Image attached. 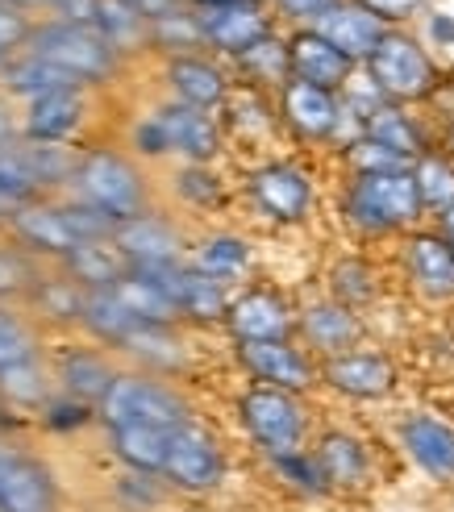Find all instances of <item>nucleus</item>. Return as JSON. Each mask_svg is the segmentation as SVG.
<instances>
[{
	"instance_id": "obj_6",
	"label": "nucleus",
	"mask_w": 454,
	"mask_h": 512,
	"mask_svg": "<svg viewBox=\"0 0 454 512\" xmlns=\"http://www.w3.org/2000/svg\"><path fill=\"white\" fill-rule=\"evenodd\" d=\"M34 55H42L46 63L63 67L67 75H75L84 88H100V84H113L117 71H121V55L100 38L92 25H80V21H38L34 34H30V46Z\"/></svg>"
},
{
	"instance_id": "obj_31",
	"label": "nucleus",
	"mask_w": 454,
	"mask_h": 512,
	"mask_svg": "<svg viewBox=\"0 0 454 512\" xmlns=\"http://www.w3.org/2000/svg\"><path fill=\"white\" fill-rule=\"evenodd\" d=\"M238 67L242 80L238 84H250L259 92H275L280 96L288 84H292V46H288V34H267L263 42H255L250 50H242L238 59H230Z\"/></svg>"
},
{
	"instance_id": "obj_59",
	"label": "nucleus",
	"mask_w": 454,
	"mask_h": 512,
	"mask_svg": "<svg viewBox=\"0 0 454 512\" xmlns=\"http://www.w3.org/2000/svg\"><path fill=\"white\" fill-rule=\"evenodd\" d=\"M442 150H446V155L454 159V117L446 121V134H442Z\"/></svg>"
},
{
	"instance_id": "obj_47",
	"label": "nucleus",
	"mask_w": 454,
	"mask_h": 512,
	"mask_svg": "<svg viewBox=\"0 0 454 512\" xmlns=\"http://www.w3.org/2000/svg\"><path fill=\"white\" fill-rule=\"evenodd\" d=\"M375 267L371 263H363V259H342L334 271H330V296L334 300H342V304H350V309H363V304H371L375 300Z\"/></svg>"
},
{
	"instance_id": "obj_27",
	"label": "nucleus",
	"mask_w": 454,
	"mask_h": 512,
	"mask_svg": "<svg viewBox=\"0 0 454 512\" xmlns=\"http://www.w3.org/2000/svg\"><path fill=\"white\" fill-rule=\"evenodd\" d=\"M313 30H317L325 42H330V46H338L355 67H363V63L375 55V46L384 42L388 25L375 17V13H367L359 0H338V5L313 25Z\"/></svg>"
},
{
	"instance_id": "obj_55",
	"label": "nucleus",
	"mask_w": 454,
	"mask_h": 512,
	"mask_svg": "<svg viewBox=\"0 0 454 512\" xmlns=\"http://www.w3.org/2000/svg\"><path fill=\"white\" fill-rule=\"evenodd\" d=\"M21 142V113L13 109V96L0 92V150Z\"/></svg>"
},
{
	"instance_id": "obj_23",
	"label": "nucleus",
	"mask_w": 454,
	"mask_h": 512,
	"mask_svg": "<svg viewBox=\"0 0 454 512\" xmlns=\"http://www.w3.org/2000/svg\"><path fill=\"white\" fill-rule=\"evenodd\" d=\"M167 288L175 296V309H180V321L192 325H225V313H230L234 292L209 279L205 271H196L192 263H175V267H155Z\"/></svg>"
},
{
	"instance_id": "obj_12",
	"label": "nucleus",
	"mask_w": 454,
	"mask_h": 512,
	"mask_svg": "<svg viewBox=\"0 0 454 512\" xmlns=\"http://www.w3.org/2000/svg\"><path fill=\"white\" fill-rule=\"evenodd\" d=\"M113 242L130 259V267H142V271L188 263V250H192V238L184 234V225L159 209H150L134 221H121L113 229Z\"/></svg>"
},
{
	"instance_id": "obj_45",
	"label": "nucleus",
	"mask_w": 454,
	"mask_h": 512,
	"mask_svg": "<svg viewBox=\"0 0 454 512\" xmlns=\"http://www.w3.org/2000/svg\"><path fill=\"white\" fill-rule=\"evenodd\" d=\"M150 50H159L163 59L200 55V50H205V34H200V21H196L192 5H184L180 13H171V17L150 25Z\"/></svg>"
},
{
	"instance_id": "obj_33",
	"label": "nucleus",
	"mask_w": 454,
	"mask_h": 512,
	"mask_svg": "<svg viewBox=\"0 0 454 512\" xmlns=\"http://www.w3.org/2000/svg\"><path fill=\"white\" fill-rule=\"evenodd\" d=\"M113 296H117L142 325H175V321H180L175 296H171L167 279H163L159 271H142V267H134V271L113 288Z\"/></svg>"
},
{
	"instance_id": "obj_24",
	"label": "nucleus",
	"mask_w": 454,
	"mask_h": 512,
	"mask_svg": "<svg viewBox=\"0 0 454 512\" xmlns=\"http://www.w3.org/2000/svg\"><path fill=\"white\" fill-rule=\"evenodd\" d=\"M313 458H317L325 483H330V492H363L375 479V463H371L367 442L355 438V433H346V429H325L313 442Z\"/></svg>"
},
{
	"instance_id": "obj_10",
	"label": "nucleus",
	"mask_w": 454,
	"mask_h": 512,
	"mask_svg": "<svg viewBox=\"0 0 454 512\" xmlns=\"http://www.w3.org/2000/svg\"><path fill=\"white\" fill-rule=\"evenodd\" d=\"M238 367L267 388H284L305 396L321 383V358L296 338L284 342H234Z\"/></svg>"
},
{
	"instance_id": "obj_42",
	"label": "nucleus",
	"mask_w": 454,
	"mask_h": 512,
	"mask_svg": "<svg viewBox=\"0 0 454 512\" xmlns=\"http://www.w3.org/2000/svg\"><path fill=\"white\" fill-rule=\"evenodd\" d=\"M42 358V334L34 317L17 313V304H0V371Z\"/></svg>"
},
{
	"instance_id": "obj_1",
	"label": "nucleus",
	"mask_w": 454,
	"mask_h": 512,
	"mask_svg": "<svg viewBox=\"0 0 454 512\" xmlns=\"http://www.w3.org/2000/svg\"><path fill=\"white\" fill-rule=\"evenodd\" d=\"M63 196L84 200L88 209H96L100 217H109L113 225L134 221V217L155 209V184H150L142 159L125 155V150H113V146L80 150L71 188Z\"/></svg>"
},
{
	"instance_id": "obj_48",
	"label": "nucleus",
	"mask_w": 454,
	"mask_h": 512,
	"mask_svg": "<svg viewBox=\"0 0 454 512\" xmlns=\"http://www.w3.org/2000/svg\"><path fill=\"white\" fill-rule=\"evenodd\" d=\"M267 467L280 475L292 492H300V496H330V483H325V475L317 467L313 446L296 450V454H284V458H267Z\"/></svg>"
},
{
	"instance_id": "obj_14",
	"label": "nucleus",
	"mask_w": 454,
	"mask_h": 512,
	"mask_svg": "<svg viewBox=\"0 0 454 512\" xmlns=\"http://www.w3.org/2000/svg\"><path fill=\"white\" fill-rule=\"evenodd\" d=\"M159 121V134L167 146V159L175 163H213L225 146V130L217 113H200L192 105H180V100H163V105L150 109Z\"/></svg>"
},
{
	"instance_id": "obj_44",
	"label": "nucleus",
	"mask_w": 454,
	"mask_h": 512,
	"mask_svg": "<svg viewBox=\"0 0 454 512\" xmlns=\"http://www.w3.org/2000/svg\"><path fill=\"white\" fill-rule=\"evenodd\" d=\"M171 188L180 196V204H188L196 213H213L225 204V184L209 163H180L171 171Z\"/></svg>"
},
{
	"instance_id": "obj_61",
	"label": "nucleus",
	"mask_w": 454,
	"mask_h": 512,
	"mask_svg": "<svg viewBox=\"0 0 454 512\" xmlns=\"http://www.w3.org/2000/svg\"><path fill=\"white\" fill-rule=\"evenodd\" d=\"M9 213H13V209H9L5 200H0V234H5V229H9Z\"/></svg>"
},
{
	"instance_id": "obj_37",
	"label": "nucleus",
	"mask_w": 454,
	"mask_h": 512,
	"mask_svg": "<svg viewBox=\"0 0 454 512\" xmlns=\"http://www.w3.org/2000/svg\"><path fill=\"white\" fill-rule=\"evenodd\" d=\"M225 125L238 138H267L280 130V100H271V92H259L250 84H234L230 100H225Z\"/></svg>"
},
{
	"instance_id": "obj_39",
	"label": "nucleus",
	"mask_w": 454,
	"mask_h": 512,
	"mask_svg": "<svg viewBox=\"0 0 454 512\" xmlns=\"http://www.w3.org/2000/svg\"><path fill=\"white\" fill-rule=\"evenodd\" d=\"M142 321L125 309V304L113 296V288L109 292H88V304H84V321H80V329L96 342V346H109V350H117L125 338L134 334Z\"/></svg>"
},
{
	"instance_id": "obj_57",
	"label": "nucleus",
	"mask_w": 454,
	"mask_h": 512,
	"mask_svg": "<svg viewBox=\"0 0 454 512\" xmlns=\"http://www.w3.org/2000/svg\"><path fill=\"white\" fill-rule=\"evenodd\" d=\"M130 5H134L150 25H155V21L171 17V13H180V9L188 5V0H130Z\"/></svg>"
},
{
	"instance_id": "obj_16",
	"label": "nucleus",
	"mask_w": 454,
	"mask_h": 512,
	"mask_svg": "<svg viewBox=\"0 0 454 512\" xmlns=\"http://www.w3.org/2000/svg\"><path fill=\"white\" fill-rule=\"evenodd\" d=\"M0 512H59V483L38 454L0 446Z\"/></svg>"
},
{
	"instance_id": "obj_41",
	"label": "nucleus",
	"mask_w": 454,
	"mask_h": 512,
	"mask_svg": "<svg viewBox=\"0 0 454 512\" xmlns=\"http://www.w3.org/2000/svg\"><path fill=\"white\" fill-rule=\"evenodd\" d=\"M55 392H59V388H55V371H50L42 358L0 371V400H5V404H17V408H46V400L55 396Z\"/></svg>"
},
{
	"instance_id": "obj_54",
	"label": "nucleus",
	"mask_w": 454,
	"mask_h": 512,
	"mask_svg": "<svg viewBox=\"0 0 454 512\" xmlns=\"http://www.w3.org/2000/svg\"><path fill=\"white\" fill-rule=\"evenodd\" d=\"M271 5H275V17L288 21L292 30H313L338 0H271Z\"/></svg>"
},
{
	"instance_id": "obj_29",
	"label": "nucleus",
	"mask_w": 454,
	"mask_h": 512,
	"mask_svg": "<svg viewBox=\"0 0 454 512\" xmlns=\"http://www.w3.org/2000/svg\"><path fill=\"white\" fill-rule=\"evenodd\" d=\"M84 304H88V288L80 284L75 275H67L59 263H46L38 288L25 300V309L34 313V321H46V325H59V329H80L84 321Z\"/></svg>"
},
{
	"instance_id": "obj_35",
	"label": "nucleus",
	"mask_w": 454,
	"mask_h": 512,
	"mask_svg": "<svg viewBox=\"0 0 454 512\" xmlns=\"http://www.w3.org/2000/svg\"><path fill=\"white\" fill-rule=\"evenodd\" d=\"M363 138H371V142H380V146L396 150V155H400V159H409V163H417L425 150H430V138H425L421 121H417L405 105H392V100H388L384 109H375V113L367 117Z\"/></svg>"
},
{
	"instance_id": "obj_15",
	"label": "nucleus",
	"mask_w": 454,
	"mask_h": 512,
	"mask_svg": "<svg viewBox=\"0 0 454 512\" xmlns=\"http://www.w3.org/2000/svg\"><path fill=\"white\" fill-rule=\"evenodd\" d=\"M163 84H167L171 100L192 105L200 113H221L225 100H230V92H234L230 71H225V63L217 55H209V50L163 59Z\"/></svg>"
},
{
	"instance_id": "obj_38",
	"label": "nucleus",
	"mask_w": 454,
	"mask_h": 512,
	"mask_svg": "<svg viewBox=\"0 0 454 512\" xmlns=\"http://www.w3.org/2000/svg\"><path fill=\"white\" fill-rule=\"evenodd\" d=\"M92 30L105 38L117 55H134V50H150V21L130 5V0H100Z\"/></svg>"
},
{
	"instance_id": "obj_19",
	"label": "nucleus",
	"mask_w": 454,
	"mask_h": 512,
	"mask_svg": "<svg viewBox=\"0 0 454 512\" xmlns=\"http://www.w3.org/2000/svg\"><path fill=\"white\" fill-rule=\"evenodd\" d=\"M275 100H280V121L288 125L292 138L313 142V146H321V142L334 146L338 121H342V96L338 92L305 84V80H292Z\"/></svg>"
},
{
	"instance_id": "obj_3",
	"label": "nucleus",
	"mask_w": 454,
	"mask_h": 512,
	"mask_svg": "<svg viewBox=\"0 0 454 512\" xmlns=\"http://www.w3.org/2000/svg\"><path fill=\"white\" fill-rule=\"evenodd\" d=\"M363 67L392 105H421V100L438 96V88L446 84L438 55L413 30H388Z\"/></svg>"
},
{
	"instance_id": "obj_11",
	"label": "nucleus",
	"mask_w": 454,
	"mask_h": 512,
	"mask_svg": "<svg viewBox=\"0 0 454 512\" xmlns=\"http://www.w3.org/2000/svg\"><path fill=\"white\" fill-rule=\"evenodd\" d=\"M5 234L13 242H21L42 263H63L67 254L84 242L80 234H75L63 196H42V200H30V204H17V209L9 213Z\"/></svg>"
},
{
	"instance_id": "obj_17",
	"label": "nucleus",
	"mask_w": 454,
	"mask_h": 512,
	"mask_svg": "<svg viewBox=\"0 0 454 512\" xmlns=\"http://www.w3.org/2000/svg\"><path fill=\"white\" fill-rule=\"evenodd\" d=\"M321 383L346 400H388L396 392V367L384 350H346L321 363Z\"/></svg>"
},
{
	"instance_id": "obj_21",
	"label": "nucleus",
	"mask_w": 454,
	"mask_h": 512,
	"mask_svg": "<svg viewBox=\"0 0 454 512\" xmlns=\"http://www.w3.org/2000/svg\"><path fill=\"white\" fill-rule=\"evenodd\" d=\"M296 338L305 342L321 363L334 354H346L363 342V321H359V309H350V304L325 296V300H313L300 309L296 317Z\"/></svg>"
},
{
	"instance_id": "obj_5",
	"label": "nucleus",
	"mask_w": 454,
	"mask_h": 512,
	"mask_svg": "<svg viewBox=\"0 0 454 512\" xmlns=\"http://www.w3.org/2000/svg\"><path fill=\"white\" fill-rule=\"evenodd\" d=\"M192 417V408L184 400L180 388H171L163 375L150 371H121L113 379L109 396L100 400L96 421L105 429H121V425H155V429H175Z\"/></svg>"
},
{
	"instance_id": "obj_62",
	"label": "nucleus",
	"mask_w": 454,
	"mask_h": 512,
	"mask_svg": "<svg viewBox=\"0 0 454 512\" xmlns=\"http://www.w3.org/2000/svg\"><path fill=\"white\" fill-rule=\"evenodd\" d=\"M188 5H192V0H188Z\"/></svg>"
},
{
	"instance_id": "obj_60",
	"label": "nucleus",
	"mask_w": 454,
	"mask_h": 512,
	"mask_svg": "<svg viewBox=\"0 0 454 512\" xmlns=\"http://www.w3.org/2000/svg\"><path fill=\"white\" fill-rule=\"evenodd\" d=\"M9 5H17V9L30 13V9H46V0H9Z\"/></svg>"
},
{
	"instance_id": "obj_13",
	"label": "nucleus",
	"mask_w": 454,
	"mask_h": 512,
	"mask_svg": "<svg viewBox=\"0 0 454 512\" xmlns=\"http://www.w3.org/2000/svg\"><path fill=\"white\" fill-rule=\"evenodd\" d=\"M296 317L300 309L280 288H238L225 313V329L234 342H284L296 338Z\"/></svg>"
},
{
	"instance_id": "obj_18",
	"label": "nucleus",
	"mask_w": 454,
	"mask_h": 512,
	"mask_svg": "<svg viewBox=\"0 0 454 512\" xmlns=\"http://www.w3.org/2000/svg\"><path fill=\"white\" fill-rule=\"evenodd\" d=\"M396 442L409 463L434 483H454V425L434 413H405L396 421Z\"/></svg>"
},
{
	"instance_id": "obj_52",
	"label": "nucleus",
	"mask_w": 454,
	"mask_h": 512,
	"mask_svg": "<svg viewBox=\"0 0 454 512\" xmlns=\"http://www.w3.org/2000/svg\"><path fill=\"white\" fill-rule=\"evenodd\" d=\"M30 34H34V21L25 9L9 5V0H0V50H9V55H21L25 46H30Z\"/></svg>"
},
{
	"instance_id": "obj_34",
	"label": "nucleus",
	"mask_w": 454,
	"mask_h": 512,
	"mask_svg": "<svg viewBox=\"0 0 454 512\" xmlns=\"http://www.w3.org/2000/svg\"><path fill=\"white\" fill-rule=\"evenodd\" d=\"M63 88H84L75 75H67L63 67L46 63L42 55H34V50H21V55L5 67V75H0V92H9L13 100H38V96H50V92H63Z\"/></svg>"
},
{
	"instance_id": "obj_43",
	"label": "nucleus",
	"mask_w": 454,
	"mask_h": 512,
	"mask_svg": "<svg viewBox=\"0 0 454 512\" xmlns=\"http://www.w3.org/2000/svg\"><path fill=\"white\" fill-rule=\"evenodd\" d=\"M413 179H417V192H421L430 217L454 209V159L446 150H425L413 163Z\"/></svg>"
},
{
	"instance_id": "obj_2",
	"label": "nucleus",
	"mask_w": 454,
	"mask_h": 512,
	"mask_svg": "<svg viewBox=\"0 0 454 512\" xmlns=\"http://www.w3.org/2000/svg\"><path fill=\"white\" fill-rule=\"evenodd\" d=\"M342 217L363 238H384V234H413L430 213H425V200L417 192L413 167H400V171L350 175L342 188Z\"/></svg>"
},
{
	"instance_id": "obj_36",
	"label": "nucleus",
	"mask_w": 454,
	"mask_h": 512,
	"mask_svg": "<svg viewBox=\"0 0 454 512\" xmlns=\"http://www.w3.org/2000/svg\"><path fill=\"white\" fill-rule=\"evenodd\" d=\"M167 438H171V429H155V425H121V429H109V446L117 454V463L125 471H142V475H163Z\"/></svg>"
},
{
	"instance_id": "obj_7",
	"label": "nucleus",
	"mask_w": 454,
	"mask_h": 512,
	"mask_svg": "<svg viewBox=\"0 0 454 512\" xmlns=\"http://www.w3.org/2000/svg\"><path fill=\"white\" fill-rule=\"evenodd\" d=\"M221 479H225V450L217 433L196 417L175 425L167 438V463H163L167 488L184 496H209L221 488Z\"/></svg>"
},
{
	"instance_id": "obj_53",
	"label": "nucleus",
	"mask_w": 454,
	"mask_h": 512,
	"mask_svg": "<svg viewBox=\"0 0 454 512\" xmlns=\"http://www.w3.org/2000/svg\"><path fill=\"white\" fill-rule=\"evenodd\" d=\"M359 5L380 17L388 30H409V21H421V13L430 9V0H359Z\"/></svg>"
},
{
	"instance_id": "obj_25",
	"label": "nucleus",
	"mask_w": 454,
	"mask_h": 512,
	"mask_svg": "<svg viewBox=\"0 0 454 512\" xmlns=\"http://www.w3.org/2000/svg\"><path fill=\"white\" fill-rule=\"evenodd\" d=\"M188 263L196 271H205L209 279H217V284H225L230 292H238L246 288L250 271H255V246H250V238L234 234V229H209V234L192 238Z\"/></svg>"
},
{
	"instance_id": "obj_50",
	"label": "nucleus",
	"mask_w": 454,
	"mask_h": 512,
	"mask_svg": "<svg viewBox=\"0 0 454 512\" xmlns=\"http://www.w3.org/2000/svg\"><path fill=\"white\" fill-rule=\"evenodd\" d=\"M342 159L350 167V175H367V171H400V167H413L409 159H400L396 150L371 142V138H359L350 150H342Z\"/></svg>"
},
{
	"instance_id": "obj_26",
	"label": "nucleus",
	"mask_w": 454,
	"mask_h": 512,
	"mask_svg": "<svg viewBox=\"0 0 454 512\" xmlns=\"http://www.w3.org/2000/svg\"><path fill=\"white\" fill-rule=\"evenodd\" d=\"M405 275L430 300H454V250L438 229H413L405 238Z\"/></svg>"
},
{
	"instance_id": "obj_46",
	"label": "nucleus",
	"mask_w": 454,
	"mask_h": 512,
	"mask_svg": "<svg viewBox=\"0 0 454 512\" xmlns=\"http://www.w3.org/2000/svg\"><path fill=\"white\" fill-rule=\"evenodd\" d=\"M0 200H5L9 209L42 200V184L30 167V155H25V142H13L0 150Z\"/></svg>"
},
{
	"instance_id": "obj_22",
	"label": "nucleus",
	"mask_w": 454,
	"mask_h": 512,
	"mask_svg": "<svg viewBox=\"0 0 454 512\" xmlns=\"http://www.w3.org/2000/svg\"><path fill=\"white\" fill-rule=\"evenodd\" d=\"M55 388L71 400H80L88 408H100V400L109 396L113 379L121 375V367L113 363V354L105 346H71L55 354Z\"/></svg>"
},
{
	"instance_id": "obj_40",
	"label": "nucleus",
	"mask_w": 454,
	"mask_h": 512,
	"mask_svg": "<svg viewBox=\"0 0 454 512\" xmlns=\"http://www.w3.org/2000/svg\"><path fill=\"white\" fill-rule=\"evenodd\" d=\"M46 263L34 259L21 242H13L9 234H0V304H25L30 292L38 288Z\"/></svg>"
},
{
	"instance_id": "obj_56",
	"label": "nucleus",
	"mask_w": 454,
	"mask_h": 512,
	"mask_svg": "<svg viewBox=\"0 0 454 512\" xmlns=\"http://www.w3.org/2000/svg\"><path fill=\"white\" fill-rule=\"evenodd\" d=\"M96 5L100 0H46V9H55L63 21H80V25H92Z\"/></svg>"
},
{
	"instance_id": "obj_9",
	"label": "nucleus",
	"mask_w": 454,
	"mask_h": 512,
	"mask_svg": "<svg viewBox=\"0 0 454 512\" xmlns=\"http://www.w3.org/2000/svg\"><path fill=\"white\" fill-rule=\"evenodd\" d=\"M192 13L205 34V50L221 59H238L242 50L275 34V13L267 0H192Z\"/></svg>"
},
{
	"instance_id": "obj_8",
	"label": "nucleus",
	"mask_w": 454,
	"mask_h": 512,
	"mask_svg": "<svg viewBox=\"0 0 454 512\" xmlns=\"http://www.w3.org/2000/svg\"><path fill=\"white\" fill-rule=\"evenodd\" d=\"M246 200L271 225H305L317 209V184L300 163L267 159L246 175Z\"/></svg>"
},
{
	"instance_id": "obj_49",
	"label": "nucleus",
	"mask_w": 454,
	"mask_h": 512,
	"mask_svg": "<svg viewBox=\"0 0 454 512\" xmlns=\"http://www.w3.org/2000/svg\"><path fill=\"white\" fill-rule=\"evenodd\" d=\"M117 500L125 512H150L163 504V475H142V471H125L117 479Z\"/></svg>"
},
{
	"instance_id": "obj_30",
	"label": "nucleus",
	"mask_w": 454,
	"mask_h": 512,
	"mask_svg": "<svg viewBox=\"0 0 454 512\" xmlns=\"http://www.w3.org/2000/svg\"><path fill=\"white\" fill-rule=\"evenodd\" d=\"M117 354L130 358L138 371H150V375H171L188 363L184 338L175 325H138L134 334L117 346Z\"/></svg>"
},
{
	"instance_id": "obj_28",
	"label": "nucleus",
	"mask_w": 454,
	"mask_h": 512,
	"mask_svg": "<svg viewBox=\"0 0 454 512\" xmlns=\"http://www.w3.org/2000/svg\"><path fill=\"white\" fill-rule=\"evenodd\" d=\"M292 46V80H305L317 88L342 92L346 80L355 75V63H350L338 46H330L317 30H292L288 34Z\"/></svg>"
},
{
	"instance_id": "obj_51",
	"label": "nucleus",
	"mask_w": 454,
	"mask_h": 512,
	"mask_svg": "<svg viewBox=\"0 0 454 512\" xmlns=\"http://www.w3.org/2000/svg\"><path fill=\"white\" fill-rule=\"evenodd\" d=\"M421 42L438 50V55H450L454 59V9L438 5V0H430V9L421 13Z\"/></svg>"
},
{
	"instance_id": "obj_32",
	"label": "nucleus",
	"mask_w": 454,
	"mask_h": 512,
	"mask_svg": "<svg viewBox=\"0 0 454 512\" xmlns=\"http://www.w3.org/2000/svg\"><path fill=\"white\" fill-rule=\"evenodd\" d=\"M67 275H75L88 292H109L117 288L125 275H130V259L121 254V246L113 238H96V242H80L67 259L59 263Z\"/></svg>"
},
{
	"instance_id": "obj_4",
	"label": "nucleus",
	"mask_w": 454,
	"mask_h": 512,
	"mask_svg": "<svg viewBox=\"0 0 454 512\" xmlns=\"http://www.w3.org/2000/svg\"><path fill=\"white\" fill-rule=\"evenodd\" d=\"M238 421L246 438L259 446L263 458H284L296 450H309V408L296 392L267 388V383H250L238 396Z\"/></svg>"
},
{
	"instance_id": "obj_58",
	"label": "nucleus",
	"mask_w": 454,
	"mask_h": 512,
	"mask_svg": "<svg viewBox=\"0 0 454 512\" xmlns=\"http://www.w3.org/2000/svg\"><path fill=\"white\" fill-rule=\"evenodd\" d=\"M434 229H438V234L446 238V246L454 250V209H446V213H438V217H434Z\"/></svg>"
},
{
	"instance_id": "obj_20",
	"label": "nucleus",
	"mask_w": 454,
	"mask_h": 512,
	"mask_svg": "<svg viewBox=\"0 0 454 512\" xmlns=\"http://www.w3.org/2000/svg\"><path fill=\"white\" fill-rule=\"evenodd\" d=\"M88 121V88H63L21 105V138L25 142H55L71 146L84 134Z\"/></svg>"
}]
</instances>
